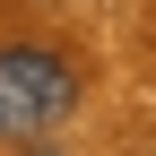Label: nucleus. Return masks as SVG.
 <instances>
[{"label":"nucleus","instance_id":"nucleus-2","mask_svg":"<svg viewBox=\"0 0 156 156\" xmlns=\"http://www.w3.org/2000/svg\"><path fill=\"white\" fill-rule=\"evenodd\" d=\"M17 156H61V147H52V139H26V147H17Z\"/></svg>","mask_w":156,"mask_h":156},{"label":"nucleus","instance_id":"nucleus-1","mask_svg":"<svg viewBox=\"0 0 156 156\" xmlns=\"http://www.w3.org/2000/svg\"><path fill=\"white\" fill-rule=\"evenodd\" d=\"M78 104V69L61 61L52 44H0V139L26 147V139H52Z\"/></svg>","mask_w":156,"mask_h":156}]
</instances>
